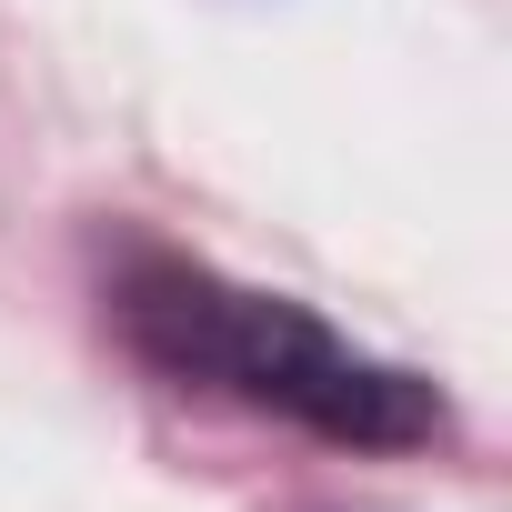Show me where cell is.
I'll list each match as a JSON object with an SVG mask.
<instances>
[{"mask_svg": "<svg viewBox=\"0 0 512 512\" xmlns=\"http://www.w3.org/2000/svg\"><path fill=\"white\" fill-rule=\"evenodd\" d=\"M111 332L181 392H221L241 412H272L342 452H422L452 432V402L432 372L362 352L312 302L231 282L171 241H131L111 262Z\"/></svg>", "mask_w": 512, "mask_h": 512, "instance_id": "1", "label": "cell"}]
</instances>
